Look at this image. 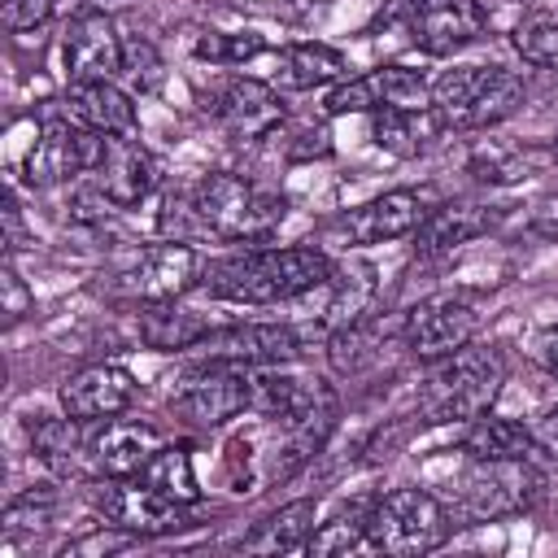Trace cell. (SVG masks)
Segmentation results:
<instances>
[{
	"label": "cell",
	"mask_w": 558,
	"mask_h": 558,
	"mask_svg": "<svg viewBox=\"0 0 558 558\" xmlns=\"http://www.w3.org/2000/svg\"><path fill=\"white\" fill-rule=\"evenodd\" d=\"M331 257L314 244L288 248H248L201 270V288L231 305H279L314 292L331 275Z\"/></svg>",
	"instance_id": "cell-1"
},
{
	"label": "cell",
	"mask_w": 558,
	"mask_h": 558,
	"mask_svg": "<svg viewBox=\"0 0 558 558\" xmlns=\"http://www.w3.org/2000/svg\"><path fill=\"white\" fill-rule=\"evenodd\" d=\"M501 384H506L501 353L488 344H462L458 353L432 362L418 392V414L423 423H471L493 410Z\"/></svg>",
	"instance_id": "cell-2"
},
{
	"label": "cell",
	"mask_w": 558,
	"mask_h": 558,
	"mask_svg": "<svg viewBox=\"0 0 558 558\" xmlns=\"http://www.w3.org/2000/svg\"><path fill=\"white\" fill-rule=\"evenodd\" d=\"M192 214L218 240H244V244H253V240H266L283 222L288 201L275 187H262V183H253L244 174L209 170L192 187Z\"/></svg>",
	"instance_id": "cell-3"
},
{
	"label": "cell",
	"mask_w": 558,
	"mask_h": 558,
	"mask_svg": "<svg viewBox=\"0 0 558 558\" xmlns=\"http://www.w3.org/2000/svg\"><path fill=\"white\" fill-rule=\"evenodd\" d=\"M527 87L501 65H453L432 83V109L453 131H484L519 113Z\"/></svg>",
	"instance_id": "cell-4"
},
{
	"label": "cell",
	"mask_w": 558,
	"mask_h": 558,
	"mask_svg": "<svg viewBox=\"0 0 558 558\" xmlns=\"http://www.w3.org/2000/svg\"><path fill=\"white\" fill-rule=\"evenodd\" d=\"M449 514L427 488H392L371 501L366 541L392 558H418L449 541Z\"/></svg>",
	"instance_id": "cell-5"
},
{
	"label": "cell",
	"mask_w": 558,
	"mask_h": 558,
	"mask_svg": "<svg viewBox=\"0 0 558 558\" xmlns=\"http://www.w3.org/2000/svg\"><path fill=\"white\" fill-rule=\"evenodd\" d=\"M541 471L532 458H466V471L458 475V501L471 519L497 523L527 514L541 497Z\"/></svg>",
	"instance_id": "cell-6"
},
{
	"label": "cell",
	"mask_w": 558,
	"mask_h": 558,
	"mask_svg": "<svg viewBox=\"0 0 558 558\" xmlns=\"http://www.w3.org/2000/svg\"><path fill=\"white\" fill-rule=\"evenodd\" d=\"M92 510L113 523V527H126L135 536H170V532H183L192 527V519L183 514L187 506L157 493L148 480H135V475H105L92 484L87 493Z\"/></svg>",
	"instance_id": "cell-7"
},
{
	"label": "cell",
	"mask_w": 558,
	"mask_h": 558,
	"mask_svg": "<svg viewBox=\"0 0 558 558\" xmlns=\"http://www.w3.org/2000/svg\"><path fill=\"white\" fill-rule=\"evenodd\" d=\"M196 362H214V366H283L292 357H301V331L288 323H227V327H209L192 349Z\"/></svg>",
	"instance_id": "cell-8"
},
{
	"label": "cell",
	"mask_w": 558,
	"mask_h": 558,
	"mask_svg": "<svg viewBox=\"0 0 558 558\" xmlns=\"http://www.w3.org/2000/svg\"><path fill=\"white\" fill-rule=\"evenodd\" d=\"M100 144H105V135H96L92 126H83L74 118H48L22 161V179L31 187H57L78 174H92L100 161Z\"/></svg>",
	"instance_id": "cell-9"
},
{
	"label": "cell",
	"mask_w": 558,
	"mask_h": 558,
	"mask_svg": "<svg viewBox=\"0 0 558 558\" xmlns=\"http://www.w3.org/2000/svg\"><path fill=\"white\" fill-rule=\"evenodd\" d=\"M388 17H401L414 44L432 57H449L488 31V9L480 0H392Z\"/></svg>",
	"instance_id": "cell-10"
},
{
	"label": "cell",
	"mask_w": 558,
	"mask_h": 558,
	"mask_svg": "<svg viewBox=\"0 0 558 558\" xmlns=\"http://www.w3.org/2000/svg\"><path fill=\"white\" fill-rule=\"evenodd\" d=\"M170 405H174L179 418H187L196 427H222V423H231L248 410V371L201 362L196 371H187L174 384Z\"/></svg>",
	"instance_id": "cell-11"
},
{
	"label": "cell",
	"mask_w": 558,
	"mask_h": 558,
	"mask_svg": "<svg viewBox=\"0 0 558 558\" xmlns=\"http://www.w3.org/2000/svg\"><path fill=\"white\" fill-rule=\"evenodd\" d=\"M61 61L70 83H113L122 74V35L109 13L78 9L61 39Z\"/></svg>",
	"instance_id": "cell-12"
},
{
	"label": "cell",
	"mask_w": 558,
	"mask_h": 558,
	"mask_svg": "<svg viewBox=\"0 0 558 558\" xmlns=\"http://www.w3.org/2000/svg\"><path fill=\"white\" fill-rule=\"evenodd\" d=\"M427 201L423 192L414 187H392V192H379L353 209H344L336 218V231L344 235V244H388V240H401V235H414L418 222L427 218Z\"/></svg>",
	"instance_id": "cell-13"
},
{
	"label": "cell",
	"mask_w": 558,
	"mask_h": 558,
	"mask_svg": "<svg viewBox=\"0 0 558 558\" xmlns=\"http://www.w3.org/2000/svg\"><path fill=\"white\" fill-rule=\"evenodd\" d=\"M475 327H480V314H475L471 301H462V296H427L405 314V344H410L414 357L436 362V357H449L462 344H471Z\"/></svg>",
	"instance_id": "cell-14"
},
{
	"label": "cell",
	"mask_w": 558,
	"mask_h": 558,
	"mask_svg": "<svg viewBox=\"0 0 558 558\" xmlns=\"http://www.w3.org/2000/svg\"><path fill=\"white\" fill-rule=\"evenodd\" d=\"M201 283V257L183 240H161L135 257V266L122 275V292L131 301H179L187 288Z\"/></svg>",
	"instance_id": "cell-15"
},
{
	"label": "cell",
	"mask_w": 558,
	"mask_h": 558,
	"mask_svg": "<svg viewBox=\"0 0 558 558\" xmlns=\"http://www.w3.org/2000/svg\"><path fill=\"white\" fill-rule=\"evenodd\" d=\"M209 109L235 140H262L283 122V96L262 78H227L222 87H214Z\"/></svg>",
	"instance_id": "cell-16"
},
{
	"label": "cell",
	"mask_w": 558,
	"mask_h": 558,
	"mask_svg": "<svg viewBox=\"0 0 558 558\" xmlns=\"http://www.w3.org/2000/svg\"><path fill=\"white\" fill-rule=\"evenodd\" d=\"M57 397L65 414L83 423H105V418H118L135 401V375L118 362H96V366L74 371Z\"/></svg>",
	"instance_id": "cell-17"
},
{
	"label": "cell",
	"mask_w": 558,
	"mask_h": 558,
	"mask_svg": "<svg viewBox=\"0 0 558 558\" xmlns=\"http://www.w3.org/2000/svg\"><path fill=\"white\" fill-rule=\"evenodd\" d=\"M153 179H157L153 157H148V148H144L135 135H105L100 161H96V170H92V183L109 196L113 209L140 205V201L153 192Z\"/></svg>",
	"instance_id": "cell-18"
},
{
	"label": "cell",
	"mask_w": 558,
	"mask_h": 558,
	"mask_svg": "<svg viewBox=\"0 0 558 558\" xmlns=\"http://www.w3.org/2000/svg\"><path fill=\"white\" fill-rule=\"evenodd\" d=\"M157 449L161 432L140 418H105V427L92 436V462L100 475H144Z\"/></svg>",
	"instance_id": "cell-19"
},
{
	"label": "cell",
	"mask_w": 558,
	"mask_h": 558,
	"mask_svg": "<svg viewBox=\"0 0 558 558\" xmlns=\"http://www.w3.org/2000/svg\"><path fill=\"white\" fill-rule=\"evenodd\" d=\"M314 292L323 296V305L310 314V331L331 336V331H340V327H349V323H357L366 314V305L375 296V270L366 262L336 266Z\"/></svg>",
	"instance_id": "cell-20"
},
{
	"label": "cell",
	"mask_w": 558,
	"mask_h": 558,
	"mask_svg": "<svg viewBox=\"0 0 558 558\" xmlns=\"http://www.w3.org/2000/svg\"><path fill=\"white\" fill-rule=\"evenodd\" d=\"M493 227V209L488 205H475V201H453V205H440L432 209L418 231H414V253L418 257H440V253H453L462 244H471L475 235H484Z\"/></svg>",
	"instance_id": "cell-21"
},
{
	"label": "cell",
	"mask_w": 558,
	"mask_h": 558,
	"mask_svg": "<svg viewBox=\"0 0 558 558\" xmlns=\"http://www.w3.org/2000/svg\"><path fill=\"white\" fill-rule=\"evenodd\" d=\"M65 105H70V118L92 126L96 135H135L140 131L135 105L118 83H70Z\"/></svg>",
	"instance_id": "cell-22"
},
{
	"label": "cell",
	"mask_w": 558,
	"mask_h": 558,
	"mask_svg": "<svg viewBox=\"0 0 558 558\" xmlns=\"http://www.w3.org/2000/svg\"><path fill=\"white\" fill-rule=\"evenodd\" d=\"M344 74H349L344 52H336L327 44H292V48L279 52L275 87H283V92H310V87L340 83Z\"/></svg>",
	"instance_id": "cell-23"
},
{
	"label": "cell",
	"mask_w": 558,
	"mask_h": 558,
	"mask_svg": "<svg viewBox=\"0 0 558 558\" xmlns=\"http://www.w3.org/2000/svg\"><path fill=\"white\" fill-rule=\"evenodd\" d=\"M205 331H209V323L192 310H179L174 301H144L140 305V340L157 353H187Z\"/></svg>",
	"instance_id": "cell-24"
},
{
	"label": "cell",
	"mask_w": 558,
	"mask_h": 558,
	"mask_svg": "<svg viewBox=\"0 0 558 558\" xmlns=\"http://www.w3.org/2000/svg\"><path fill=\"white\" fill-rule=\"evenodd\" d=\"M445 131V118L436 109H418V113H405V109H375L371 113V135L384 153L392 157H414L423 153L436 135Z\"/></svg>",
	"instance_id": "cell-25"
},
{
	"label": "cell",
	"mask_w": 558,
	"mask_h": 558,
	"mask_svg": "<svg viewBox=\"0 0 558 558\" xmlns=\"http://www.w3.org/2000/svg\"><path fill=\"white\" fill-rule=\"evenodd\" d=\"M314 514H318L314 497H296V501L279 506L275 514H266V519L244 536V549H248V554H288V549H305L310 532L318 527Z\"/></svg>",
	"instance_id": "cell-26"
},
{
	"label": "cell",
	"mask_w": 558,
	"mask_h": 558,
	"mask_svg": "<svg viewBox=\"0 0 558 558\" xmlns=\"http://www.w3.org/2000/svg\"><path fill=\"white\" fill-rule=\"evenodd\" d=\"M462 453H466V458H532V453H536V436H532V427H523L519 418L480 414V418L466 423Z\"/></svg>",
	"instance_id": "cell-27"
},
{
	"label": "cell",
	"mask_w": 558,
	"mask_h": 558,
	"mask_svg": "<svg viewBox=\"0 0 558 558\" xmlns=\"http://www.w3.org/2000/svg\"><path fill=\"white\" fill-rule=\"evenodd\" d=\"M371 92H375V109H405V113H418V109H432V83L418 74V70H405V65H379L366 74Z\"/></svg>",
	"instance_id": "cell-28"
},
{
	"label": "cell",
	"mask_w": 558,
	"mask_h": 558,
	"mask_svg": "<svg viewBox=\"0 0 558 558\" xmlns=\"http://www.w3.org/2000/svg\"><path fill=\"white\" fill-rule=\"evenodd\" d=\"M144 480H148L157 493H166V497H174V501H183V506H196V501H201V484H196V471H192V453H187L183 445H161L157 458L144 466Z\"/></svg>",
	"instance_id": "cell-29"
},
{
	"label": "cell",
	"mask_w": 558,
	"mask_h": 558,
	"mask_svg": "<svg viewBox=\"0 0 558 558\" xmlns=\"http://www.w3.org/2000/svg\"><path fill=\"white\" fill-rule=\"evenodd\" d=\"M31 449L44 466L65 471L74 462V453L83 449V418L61 414V418H35L31 423Z\"/></svg>",
	"instance_id": "cell-30"
},
{
	"label": "cell",
	"mask_w": 558,
	"mask_h": 558,
	"mask_svg": "<svg viewBox=\"0 0 558 558\" xmlns=\"http://www.w3.org/2000/svg\"><path fill=\"white\" fill-rule=\"evenodd\" d=\"M375 353H379V340H375V327L366 318H357V323H349V327H340V331L327 336V362L340 375L366 371L375 362Z\"/></svg>",
	"instance_id": "cell-31"
},
{
	"label": "cell",
	"mask_w": 558,
	"mask_h": 558,
	"mask_svg": "<svg viewBox=\"0 0 558 558\" xmlns=\"http://www.w3.org/2000/svg\"><path fill=\"white\" fill-rule=\"evenodd\" d=\"M514 52L536 70H558V13H527L514 26Z\"/></svg>",
	"instance_id": "cell-32"
},
{
	"label": "cell",
	"mask_w": 558,
	"mask_h": 558,
	"mask_svg": "<svg viewBox=\"0 0 558 558\" xmlns=\"http://www.w3.org/2000/svg\"><path fill=\"white\" fill-rule=\"evenodd\" d=\"M366 514L371 510H349V514H336L327 523H318L305 541V554L314 558H331V554H349L362 536H366Z\"/></svg>",
	"instance_id": "cell-33"
},
{
	"label": "cell",
	"mask_w": 558,
	"mask_h": 558,
	"mask_svg": "<svg viewBox=\"0 0 558 558\" xmlns=\"http://www.w3.org/2000/svg\"><path fill=\"white\" fill-rule=\"evenodd\" d=\"M122 74H126L131 87H140V92H153V87L161 83V57H157V48H153L144 35L122 39Z\"/></svg>",
	"instance_id": "cell-34"
},
{
	"label": "cell",
	"mask_w": 558,
	"mask_h": 558,
	"mask_svg": "<svg viewBox=\"0 0 558 558\" xmlns=\"http://www.w3.org/2000/svg\"><path fill=\"white\" fill-rule=\"evenodd\" d=\"M257 52H262V35H253V31H240V35H209V39L196 44V57L218 61V65H240V61H248V57H257Z\"/></svg>",
	"instance_id": "cell-35"
},
{
	"label": "cell",
	"mask_w": 558,
	"mask_h": 558,
	"mask_svg": "<svg viewBox=\"0 0 558 558\" xmlns=\"http://www.w3.org/2000/svg\"><path fill=\"white\" fill-rule=\"evenodd\" d=\"M323 109H327L331 118H340V113H375V92H371L366 74H362V78H340V83L327 92Z\"/></svg>",
	"instance_id": "cell-36"
},
{
	"label": "cell",
	"mask_w": 558,
	"mask_h": 558,
	"mask_svg": "<svg viewBox=\"0 0 558 558\" xmlns=\"http://www.w3.org/2000/svg\"><path fill=\"white\" fill-rule=\"evenodd\" d=\"M0 292H4V323H22L26 314H31V305H35V296H31V288L22 283V275H17V266H13V257H4V270H0Z\"/></svg>",
	"instance_id": "cell-37"
},
{
	"label": "cell",
	"mask_w": 558,
	"mask_h": 558,
	"mask_svg": "<svg viewBox=\"0 0 558 558\" xmlns=\"http://www.w3.org/2000/svg\"><path fill=\"white\" fill-rule=\"evenodd\" d=\"M52 17V0H4L0 4V22L9 31H35Z\"/></svg>",
	"instance_id": "cell-38"
},
{
	"label": "cell",
	"mask_w": 558,
	"mask_h": 558,
	"mask_svg": "<svg viewBox=\"0 0 558 558\" xmlns=\"http://www.w3.org/2000/svg\"><path fill=\"white\" fill-rule=\"evenodd\" d=\"M48 514H52V501H48V497H39V501H35V493H26V497L9 501V510H4V532L39 527V523H48Z\"/></svg>",
	"instance_id": "cell-39"
},
{
	"label": "cell",
	"mask_w": 558,
	"mask_h": 558,
	"mask_svg": "<svg viewBox=\"0 0 558 558\" xmlns=\"http://www.w3.org/2000/svg\"><path fill=\"white\" fill-rule=\"evenodd\" d=\"M532 362L558 379V327H545L536 340H532Z\"/></svg>",
	"instance_id": "cell-40"
},
{
	"label": "cell",
	"mask_w": 558,
	"mask_h": 558,
	"mask_svg": "<svg viewBox=\"0 0 558 558\" xmlns=\"http://www.w3.org/2000/svg\"><path fill=\"white\" fill-rule=\"evenodd\" d=\"M532 436H536V445H545L549 453H558V405H554V410L532 427Z\"/></svg>",
	"instance_id": "cell-41"
},
{
	"label": "cell",
	"mask_w": 558,
	"mask_h": 558,
	"mask_svg": "<svg viewBox=\"0 0 558 558\" xmlns=\"http://www.w3.org/2000/svg\"><path fill=\"white\" fill-rule=\"evenodd\" d=\"M549 153H554V161H558V135H554V144H549Z\"/></svg>",
	"instance_id": "cell-42"
},
{
	"label": "cell",
	"mask_w": 558,
	"mask_h": 558,
	"mask_svg": "<svg viewBox=\"0 0 558 558\" xmlns=\"http://www.w3.org/2000/svg\"><path fill=\"white\" fill-rule=\"evenodd\" d=\"M554 458H558V453H554Z\"/></svg>",
	"instance_id": "cell-43"
}]
</instances>
